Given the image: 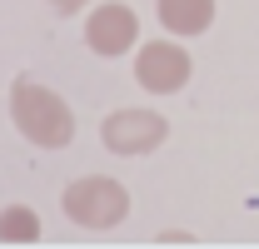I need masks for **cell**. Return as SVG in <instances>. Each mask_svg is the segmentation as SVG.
<instances>
[{"label": "cell", "mask_w": 259, "mask_h": 249, "mask_svg": "<svg viewBox=\"0 0 259 249\" xmlns=\"http://www.w3.org/2000/svg\"><path fill=\"white\" fill-rule=\"evenodd\" d=\"M164 135H169V124L160 110H115L100 124V145L110 155H150L164 145Z\"/></svg>", "instance_id": "3957f363"}, {"label": "cell", "mask_w": 259, "mask_h": 249, "mask_svg": "<svg viewBox=\"0 0 259 249\" xmlns=\"http://www.w3.org/2000/svg\"><path fill=\"white\" fill-rule=\"evenodd\" d=\"M135 40H140V15L120 5V0H110V5H95L90 10V20H85V45L105 55V60H115V55H125L135 50Z\"/></svg>", "instance_id": "5b68a950"}, {"label": "cell", "mask_w": 259, "mask_h": 249, "mask_svg": "<svg viewBox=\"0 0 259 249\" xmlns=\"http://www.w3.org/2000/svg\"><path fill=\"white\" fill-rule=\"evenodd\" d=\"M10 120H15V130H20L30 145H40V150H65V145L75 140V115H70V105H65L50 85L30 80V75H20V80L10 85Z\"/></svg>", "instance_id": "6da1fadb"}, {"label": "cell", "mask_w": 259, "mask_h": 249, "mask_svg": "<svg viewBox=\"0 0 259 249\" xmlns=\"http://www.w3.org/2000/svg\"><path fill=\"white\" fill-rule=\"evenodd\" d=\"M0 239L5 244H35L40 239V215L30 204H5L0 210Z\"/></svg>", "instance_id": "52a82bcc"}, {"label": "cell", "mask_w": 259, "mask_h": 249, "mask_svg": "<svg viewBox=\"0 0 259 249\" xmlns=\"http://www.w3.org/2000/svg\"><path fill=\"white\" fill-rule=\"evenodd\" d=\"M50 5H55V10H65V15H70V10H80L85 0H50Z\"/></svg>", "instance_id": "ba28073f"}, {"label": "cell", "mask_w": 259, "mask_h": 249, "mask_svg": "<svg viewBox=\"0 0 259 249\" xmlns=\"http://www.w3.org/2000/svg\"><path fill=\"white\" fill-rule=\"evenodd\" d=\"M190 75H194V60H190V50L175 45V40H150V45H140V55H135V80L150 95L185 90Z\"/></svg>", "instance_id": "277c9868"}, {"label": "cell", "mask_w": 259, "mask_h": 249, "mask_svg": "<svg viewBox=\"0 0 259 249\" xmlns=\"http://www.w3.org/2000/svg\"><path fill=\"white\" fill-rule=\"evenodd\" d=\"M60 210L80 229H115V224H125L130 215V194L120 180H105V175H85V180H75V185L60 194Z\"/></svg>", "instance_id": "7a4b0ae2"}, {"label": "cell", "mask_w": 259, "mask_h": 249, "mask_svg": "<svg viewBox=\"0 0 259 249\" xmlns=\"http://www.w3.org/2000/svg\"><path fill=\"white\" fill-rule=\"evenodd\" d=\"M155 10L169 35H204L214 25V0H160Z\"/></svg>", "instance_id": "8992f818"}]
</instances>
